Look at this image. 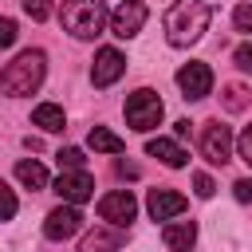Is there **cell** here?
I'll list each match as a JSON object with an SVG mask.
<instances>
[{
    "instance_id": "cell-1",
    "label": "cell",
    "mask_w": 252,
    "mask_h": 252,
    "mask_svg": "<svg viewBox=\"0 0 252 252\" xmlns=\"http://www.w3.org/2000/svg\"><path fill=\"white\" fill-rule=\"evenodd\" d=\"M209 20H213V8L205 0H177L165 12L161 28H165V39L173 47H189V43H197L209 32Z\"/></svg>"
},
{
    "instance_id": "cell-2",
    "label": "cell",
    "mask_w": 252,
    "mask_h": 252,
    "mask_svg": "<svg viewBox=\"0 0 252 252\" xmlns=\"http://www.w3.org/2000/svg\"><path fill=\"white\" fill-rule=\"evenodd\" d=\"M43 71H47V55H43V51H20V55L0 71V91L12 94V98L32 94V91H39Z\"/></svg>"
},
{
    "instance_id": "cell-3",
    "label": "cell",
    "mask_w": 252,
    "mask_h": 252,
    "mask_svg": "<svg viewBox=\"0 0 252 252\" xmlns=\"http://www.w3.org/2000/svg\"><path fill=\"white\" fill-rule=\"evenodd\" d=\"M59 20H63V32H71L75 39H94L110 20V12L102 0H63Z\"/></svg>"
},
{
    "instance_id": "cell-4",
    "label": "cell",
    "mask_w": 252,
    "mask_h": 252,
    "mask_svg": "<svg viewBox=\"0 0 252 252\" xmlns=\"http://www.w3.org/2000/svg\"><path fill=\"white\" fill-rule=\"evenodd\" d=\"M126 122L134 126V130H154L158 122H161V98L150 91V87H142V91H134L130 98H126Z\"/></svg>"
},
{
    "instance_id": "cell-5",
    "label": "cell",
    "mask_w": 252,
    "mask_h": 252,
    "mask_svg": "<svg viewBox=\"0 0 252 252\" xmlns=\"http://www.w3.org/2000/svg\"><path fill=\"white\" fill-rule=\"evenodd\" d=\"M201 158L209 165H224L232 158V130L220 118H213V122L201 126Z\"/></svg>"
},
{
    "instance_id": "cell-6",
    "label": "cell",
    "mask_w": 252,
    "mask_h": 252,
    "mask_svg": "<svg viewBox=\"0 0 252 252\" xmlns=\"http://www.w3.org/2000/svg\"><path fill=\"white\" fill-rule=\"evenodd\" d=\"M134 213H138V201H134V193H130V189H114V193L98 197V217H102L106 224L126 228V224L134 220Z\"/></svg>"
},
{
    "instance_id": "cell-7",
    "label": "cell",
    "mask_w": 252,
    "mask_h": 252,
    "mask_svg": "<svg viewBox=\"0 0 252 252\" xmlns=\"http://www.w3.org/2000/svg\"><path fill=\"white\" fill-rule=\"evenodd\" d=\"M146 4L142 0H122L114 12H110V32L118 35V39H130V35H138L142 32V24H146Z\"/></svg>"
},
{
    "instance_id": "cell-8",
    "label": "cell",
    "mask_w": 252,
    "mask_h": 252,
    "mask_svg": "<svg viewBox=\"0 0 252 252\" xmlns=\"http://www.w3.org/2000/svg\"><path fill=\"white\" fill-rule=\"evenodd\" d=\"M55 193H59L67 205H83V201L94 197V181H91L87 169H63L59 181H55Z\"/></svg>"
},
{
    "instance_id": "cell-9",
    "label": "cell",
    "mask_w": 252,
    "mask_h": 252,
    "mask_svg": "<svg viewBox=\"0 0 252 252\" xmlns=\"http://www.w3.org/2000/svg\"><path fill=\"white\" fill-rule=\"evenodd\" d=\"M79 228H83L79 205H59V209H51L47 220H43V236H47V240H67V236H75Z\"/></svg>"
},
{
    "instance_id": "cell-10",
    "label": "cell",
    "mask_w": 252,
    "mask_h": 252,
    "mask_svg": "<svg viewBox=\"0 0 252 252\" xmlns=\"http://www.w3.org/2000/svg\"><path fill=\"white\" fill-rule=\"evenodd\" d=\"M122 71H126V55H122L118 47H102V51L94 55L91 83H94V87H110V83H118V79H122Z\"/></svg>"
},
{
    "instance_id": "cell-11",
    "label": "cell",
    "mask_w": 252,
    "mask_h": 252,
    "mask_svg": "<svg viewBox=\"0 0 252 252\" xmlns=\"http://www.w3.org/2000/svg\"><path fill=\"white\" fill-rule=\"evenodd\" d=\"M177 87H181V94L185 98H205L209 91H213V71H209V63H185L181 71H177Z\"/></svg>"
},
{
    "instance_id": "cell-12",
    "label": "cell",
    "mask_w": 252,
    "mask_h": 252,
    "mask_svg": "<svg viewBox=\"0 0 252 252\" xmlns=\"http://www.w3.org/2000/svg\"><path fill=\"white\" fill-rule=\"evenodd\" d=\"M146 209H150V217H154V220H169V217L185 213V209H189V201H185L181 193H173V189H150Z\"/></svg>"
},
{
    "instance_id": "cell-13",
    "label": "cell",
    "mask_w": 252,
    "mask_h": 252,
    "mask_svg": "<svg viewBox=\"0 0 252 252\" xmlns=\"http://www.w3.org/2000/svg\"><path fill=\"white\" fill-rule=\"evenodd\" d=\"M122 244H126V232H122L118 224H98V228H91V232L83 236L79 252H118Z\"/></svg>"
},
{
    "instance_id": "cell-14",
    "label": "cell",
    "mask_w": 252,
    "mask_h": 252,
    "mask_svg": "<svg viewBox=\"0 0 252 252\" xmlns=\"http://www.w3.org/2000/svg\"><path fill=\"white\" fill-rule=\"evenodd\" d=\"M146 154H150V158H158V161H161V165H169V169H181V165L189 161V154H185L173 138H150V142H146Z\"/></svg>"
},
{
    "instance_id": "cell-15",
    "label": "cell",
    "mask_w": 252,
    "mask_h": 252,
    "mask_svg": "<svg viewBox=\"0 0 252 252\" xmlns=\"http://www.w3.org/2000/svg\"><path fill=\"white\" fill-rule=\"evenodd\" d=\"M161 240L169 252H189L193 240H197V224L193 220H177V224H165L161 228Z\"/></svg>"
},
{
    "instance_id": "cell-16",
    "label": "cell",
    "mask_w": 252,
    "mask_h": 252,
    "mask_svg": "<svg viewBox=\"0 0 252 252\" xmlns=\"http://www.w3.org/2000/svg\"><path fill=\"white\" fill-rule=\"evenodd\" d=\"M32 122L39 126V130H47V134H55V130H63V106H55V102H39L35 110H32Z\"/></svg>"
},
{
    "instance_id": "cell-17",
    "label": "cell",
    "mask_w": 252,
    "mask_h": 252,
    "mask_svg": "<svg viewBox=\"0 0 252 252\" xmlns=\"http://www.w3.org/2000/svg\"><path fill=\"white\" fill-rule=\"evenodd\" d=\"M87 142H91V150H98V154H122V150H126V142H122L118 134H110L106 126H91Z\"/></svg>"
},
{
    "instance_id": "cell-18",
    "label": "cell",
    "mask_w": 252,
    "mask_h": 252,
    "mask_svg": "<svg viewBox=\"0 0 252 252\" xmlns=\"http://www.w3.org/2000/svg\"><path fill=\"white\" fill-rule=\"evenodd\" d=\"M16 177L28 185V189H47V169L39 165V161H16Z\"/></svg>"
},
{
    "instance_id": "cell-19",
    "label": "cell",
    "mask_w": 252,
    "mask_h": 252,
    "mask_svg": "<svg viewBox=\"0 0 252 252\" xmlns=\"http://www.w3.org/2000/svg\"><path fill=\"white\" fill-rule=\"evenodd\" d=\"M220 98H224V110H232V114H236V110H244V106H248V91H244V87H240V83H228V87H224V94H220Z\"/></svg>"
},
{
    "instance_id": "cell-20",
    "label": "cell",
    "mask_w": 252,
    "mask_h": 252,
    "mask_svg": "<svg viewBox=\"0 0 252 252\" xmlns=\"http://www.w3.org/2000/svg\"><path fill=\"white\" fill-rule=\"evenodd\" d=\"M55 161H59V169H83V161H87V158H83V150H79V146H63V150L55 154Z\"/></svg>"
},
{
    "instance_id": "cell-21",
    "label": "cell",
    "mask_w": 252,
    "mask_h": 252,
    "mask_svg": "<svg viewBox=\"0 0 252 252\" xmlns=\"http://www.w3.org/2000/svg\"><path fill=\"white\" fill-rule=\"evenodd\" d=\"M16 209H20V205H16V193L8 189V181H0V220H12Z\"/></svg>"
},
{
    "instance_id": "cell-22",
    "label": "cell",
    "mask_w": 252,
    "mask_h": 252,
    "mask_svg": "<svg viewBox=\"0 0 252 252\" xmlns=\"http://www.w3.org/2000/svg\"><path fill=\"white\" fill-rule=\"evenodd\" d=\"M232 24H236V32H252V4H236Z\"/></svg>"
},
{
    "instance_id": "cell-23",
    "label": "cell",
    "mask_w": 252,
    "mask_h": 252,
    "mask_svg": "<svg viewBox=\"0 0 252 252\" xmlns=\"http://www.w3.org/2000/svg\"><path fill=\"white\" fill-rule=\"evenodd\" d=\"M24 12L32 20H47L51 16V0H24Z\"/></svg>"
},
{
    "instance_id": "cell-24",
    "label": "cell",
    "mask_w": 252,
    "mask_h": 252,
    "mask_svg": "<svg viewBox=\"0 0 252 252\" xmlns=\"http://www.w3.org/2000/svg\"><path fill=\"white\" fill-rule=\"evenodd\" d=\"M232 63H236L244 75H252V43H240V47L232 51Z\"/></svg>"
},
{
    "instance_id": "cell-25",
    "label": "cell",
    "mask_w": 252,
    "mask_h": 252,
    "mask_svg": "<svg viewBox=\"0 0 252 252\" xmlns=\"http://www.w3.org/2000/svg\"><path fill=\"white\" fill-rule=\"evenodd\" d=\"M193 189H197V197H205V201L217 193V185H213V177H209V173H193Z\"/></svg>"
},
{
    "instance_id": "cell-26",
    "label": "cell",
    "mask_w": 252,
    "mask_h": 252,
    "mask_svg": "<svg viewBox=\"0 0 252 252\" xmlns=\"http://www.w3.org/2000/svg\"><path fill=\"white\" fill-rule=\"evenodd\" d=\"M16 20H8V16H0V47H12L16 43Z\"/></svg>"
},
{
    "instance_id": "cell-27",
    "label": "cell",
    "mask_w": 252,
    "mask_h": 252,
    "mask_svg": "<svg viewBox=\"0 0 252 252\" xmlns=\"http://www.w3.org/2000/svg\"><path fill=\"white\" fill-rule=\"evenodd\" d=\"M236 150H240V158L252 165V126H244V134L236 138Z\"/></svg>"
},
{
    "instance_id": "cell-28",
    "label": "cell",
    "mask_w": 252,
    "mask_h": 252,
    "mask_svg": "<svg viewBox=\"0 0 252 252\" xmlns=\"http://www.w3.org/2000/svg\"><path fill=\"white\" fill-rule=\"evenodd\" d=\"M232 193H236V201H252V181H248V177H240V181L232 185Z\"/></svg>"
},
{
    "instance_id": "cell-29",
    "label": "cell",
    "mask_w": 252,
    "mask_h": 252,
    "mask_svg": "<svg viewBox=\"0 0 252 252\" xmlns=\"http://www.w3.org/2000/svg\"><path fill=\"white\" fill-rule=\"evenodd\" d=\"M118 177H138V165L134 161H118Z\"/></svg>"
}]
</instances>
